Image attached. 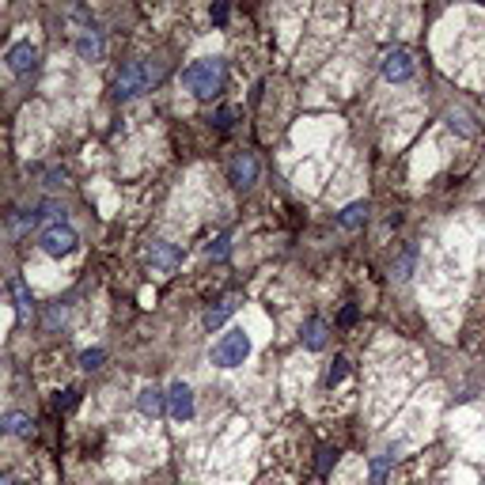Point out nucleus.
<instances>
[{"instance_id":"obj_2","label":"nucleus","mask_w":485,"mask_h":485,"mask_svg":"<svg viewBox=\"0 0 485 485\" xmlns=\"http://www.w3.org/2000/svg\"><path fill=\"white\" fill-rule=\"evenodd\" d=\"M156 80H160V69H152L148 61H129V64H121V72L114 80V95L133 99L141 91H148V83H156Z\"/></svg>"},{"instance_id":"obj_25","label":"nucleus","mask_w":485,"mask_h":485,"mask_svg":"<svg viewBox=\"0 0 485 485\" xmlns=\"http://www.w3.org/2000/svg\"><path fill=\"white\" fill-rule=\"evenodd\" d=\"M57 406H61V409L76 406V390H64V398H57Z\"/></svg>"},{"instance_id":"obj_20","label":"nucleus","mask_w":485,"mask_h":485,"mask_svg":"<svg viewBox=\"0 0 485 485\" xmlns=\"http://www.w3.org/2000/svg\"><path fill=\"white\" fill-rule=\"evenodd\" d=\"M414 262H417V250H414V247H406V250H402V258H398V266H395V277H398V281H406V277H409Z\"/></svg>"},{"instance_id":"obj_11","label":"nucleus","mask_w":485,"mask_h":485,"mask_svg":"<svg viewBox=\"0 0 485 485\" xmlns=\"http://www.w3.org/2000/svg\"><path fill=\"white\" fill-rule=\"evenodd\" d=\"M0 432H8V436H31L34 432V421L27 414H8V417H0Z\"/></svg>"},{"instance_id":"obj_21","label":"nucleus","mask_w":485,"mask_h":485,"mask_svg":"<svg viewBox=\"0 0 485 485\" xmlns=\"http://www.w3.org/2000/svg\"><path fill=\"white\" fill-rule=\"evenodd\" d=\"M390 463H395V455H383V459H376V463H371V485H383L387 470H390Z\"/></svg>"},{"instance_id":"obj_14","label":"nucleus","mask_w":485,"mask_h":485,"mask_svg":"<svg viewBox=\"0 0 485 485\" xmlns=\"http://www.w3.org/2000/svg\"><path fill=\"white\" fill-rule=\"evenodd\" d=\"M239 307V300H220L217 307H209V311H205V326H209V330H217V326H224L231 319V311H235Z\"/></svg>"},{"instance_id":"obj_4","label":"nucleus","mask_w":485,"mask_h":485,"mask_svg":"<svg viewBox=\"0 0 485 485\" xmlns=\"http://www.w3.org/2000/svg\"><path fill=\"white\" fill-rule=\"evenodd\" d=\"M39 242H42V250L50 258H64V254L76 250V231H72L69 224H50V228H42Z\"/></svg>"},{"instance_id":"obj_24","label":"nucleus","mask_w":485,"mask_h":485,"mask_svg":"<svg viewBox=\"0 0 485 485\" xmlns=\"http://www.w3.org/2000/svg\"><path fill=\"white\" fill-rule=\"evenodd\" d=\"M334 459H338V451H330V447H326V451H319V470L326 474V470H330V463Z\"/></svg>"},{"instance_id":"obj_26","label":"nucleus","mask_w":485,"mask_h":485,"mask_svg":"<svg viewBox=\"0 0 485 485\" xmlns=\"http://www.w3.org/2000/svg\"><path fill=\"white\" fill-rule=\"evenodd\" d=\"M224 20H228V8L217 4V8H212V23H224Z\"/></svg>"},{"instance_id":"obj_5","label":"nucleus","mask_w":485,"mask_h":485,"mask_svg":"<svg viewBox=\"0 0 485 485\" xmlns=\"http://www.w3.org/2000/svg\"><path fill=\"white\" fill-rule=\"evenodd\" d=\"M144 262L152 266V269H179L182 266V250L175 247V242H163V239H156V242H148L144 247Z\"/></svg>"},{"instance_id":"obj_15","label":"nucleus","mask_w":485,"mask_h":485,"mask_svg":"<svg viewBox=\"0 0 485 485\" xmlns=\"http://www.w3.org/2000/svg\"><path fill=\"white\" fill-rule=\"evenodd\" d=\"M368 220V201H357V205H349V209L338 217L341 228H360V224Z\"/></svg>"},{"instance_id":"obj_8","label":"nucleus","mask_w":485,"mask_h":485,"mask_svg":"<svg viewBox=\"0 0 485 485\" xmlns=\"http://www.w3.org/2000/svg\"><path fill=\"white\" fill-rule=\"evenodd\" d=\"M228 179L235 182V186H250V182L258 179V160L250 152H239L235 160L228 163Z\"/></svg>"},{"instance_id":"obj_12","label":"nucleus","mask_w":485,"mask_h":485,"mask_svg":"<svg viewBox=\"0 0 485 485\" xmlns=\"http://www.w3.org/2000/svg\"><path fill=\"white\" fill-rule=\"evenodd\" d=\"M76 53L80 57H88V61H95V57H102V39H99V31H83L80 39H76Z\"/></svg>"},{"instance_id":"obj_23","label":"nucleus","mask_w":485,"mask_h":485,"mask_svg":"<svg viewBox=\"0 0 485 485\" xmlns=\"http://www.w3.org/2000/svg\"><path fill=\"white\" fill-rule=\"evenodd\" d=\"M231 118H235V110H231V107H220L212 121H217V129H228V125H231Z\"/></svg>"},{"instance_id":"obj_17","label":"nucleus","mask_w":485,"mask_h":485,"mask_svg":"<svg viewBox=\"0 0 485 485\" xmlns=\"http://www.w3.org/2000/svg\"><path fill=\"white\" fill-rule=\"evenodd\" d=\"M12 296H15V307H20V315L27 319V315H31V307H34V300H31V292H27V285L20 281V277L12 281Z\"/></svg>"},{"instance_id":"obj_1","label":"nucleus","mask_w":485,"mask_h":485,"mask_svg":"<svg viewBox=\"0 0 485 485\" xmlns=\"http://www.w3.org/2000/svg\"><path fill=\"white\" fill-rule=\"evenodd\" d=\"M224 80H228V64L217 61V57H205V61H193L190 69L182 72V83L193 91L198 99H212L217 91L224 88Z\"/></svg>"},{"instance_id":"obj_6","label":"nucleus","mask_w":485,"mask_h":485,"mask_svg":"<svg viewBox=\"0 0 485 485\" xmlns=\"http://www.w3.org/2000/svg\"><path fill=\"white\" fill-rule=\"evenodd\" d=\"M383 76L390 83H402L414 76V57H409V50H390L383 57Z\"/></svg>"},{"instance_id":"obj_18","label":"nucleus","mask_w":485,"mask_h":485,"mask_svg":"<svg viewBox=\"0 0 485 485\" xmlns=\"http://www.w3.org/2000/svg\"><path fill=\"white\" fill-rule=\"evenodd\" d=\"M345 376H349V360H345V357H334V364L326 368V387H338Z\"/></svg>"},{"instance_id":"obj_10","label":"nucleus","mask_w":485,"mask_h":485,"mask_svg":"<svg viewBox=\"0 0 485 485\" xmlns=\"http://www.w3.org/2000/svg\"><path fill=\"white\" fill-rule=\"evenodd\" d=\"M137 406H141L144 417H160L167 409V395H163V390H156V387H144L141 398H137Z\"/></svg>"},{"instance_id":"obj_7","label":"nucleus","mask_w":485,"mask_h":485,"mask_svg":"<svg viewBox=\"0 0 485 485\" xmlns=\"http://www.w3.org/2000/svg\"><path fill=\"white\" fill-rule=\"evenodd\" d=\"M167 409H171L175 421H190L193 417V390L186 383H175L171 390H167Z\"/></svg>"},{"instance_id":"obj_22","label":"nucleus","mask_w":485,"mask_h":485,"mask_svg":"<svg viewBox=\"0 0 485 485\" xmlns=\"http://www.w3.org/2000/svg\"><path fill=\"white\" fill-rule=\"evenodd\" d=\"M102 357H107V353H102V349H88V353H83V357H80V364H83V368H88V371H95L99 364H102Z\"/></svg>"},{"instance_id":"obj_13","label":"nucleus","mask_w":485,"mask_h":485,"mask_svg":"<svg viewBox=\"0 0 485 485\" xmlns=\"http://www.w3.org/2000/svg\"><path fill=\"white\" fill-rule=\"evenodd\" d=\"M303 345H307L311 353H319L322 345H326V322H322V319H307V322H303Z\"/></svg>"},{"instance_id":"obj_9","label":"nucleus","mask_w":485,"mask_h":485,"mask_svg":"<svg viewBox=\"0 0 485 485\" xmlns=\"http://www.w3.org/2000/svg\"><path fill=\"white\" fill-rule=\"evenodd\" d=\"M34 64H39V50H34L31 42H20V46H12V50H8V69L12 72H31Z\"/></svg>"},{"instance_id":"obj_16","label":"nucleus","mask_w":485,"mask_h":485,"mask_svg":"<svg viewBox=\"0 0 485 485\" xmlns=\"http://www.w3.org/2000/svg\"><path fill=\"white\" fill-rule=\"evenodd\" d=\"M205 254H209L212 262H224V258L231 254V235H228V231H224V235H217V239H212L209 247H205Z\"/></svg>"},{"instance_id":"obj_19","label":"nucleus","mask_w":485,"mask_h":485,"mask_svg":"<svg viewBox=\"0 0 485 485\" xmlns=\"http://www.w3.org/2000/svg\"><path fill=\"white\" fill-rule=\"evenodd\" d=\"M447 125H451V129H459L463 137H474V133H478V129L470 125V118H466L463 110H451V114H447Z\"/></svg>"},{"instance_id":"obj_3","label":"nucleus","mask_w":485,"mask_h":485,"mask_svg":"<svg viewBox=\"0 0 485 485\" xmlns=\"http://www.w3.org/2000/svg\"><path fill=\"white\" fill-rule=\"evenodd\" d=\"M247 353H250V338L242 330H228L224 338L212 345V364L217 368H235V364L247 360Z\"/></svg>"}]
</instances>
